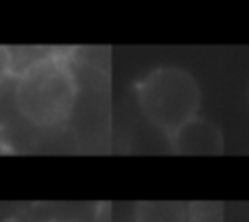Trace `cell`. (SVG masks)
I'll list each match as a JSON object with an SVG mask.
<instances>
[{
  "mask_svg": "<svg viewBox=\"0 0 249 222\" xmlns=\"http://www.w3.org/2000/svg\"><path fill=\"white\" fill-rule=\"evenodd\" d=\"M173 153L177 155H221L223 153V131L219 124L206 118H193L177 133L168 137Z\"/></svg>",
  "mask_w": 249,
  "mask_h": 222,
  "instance_id": "cell-3",
  "label": "cell"
},
{
  "mask_svg": "<svg viewBox=\"0 0 249 222\" xmlns=\"http://www.w3.org/2000/svg\"><path fill=\"white\" fill-rule=\"evenodd\" d=\"M44 222H68V220H44Z\"/></svg>",
  "mask_w": 249,
  "mask_h": 222,
  "instance_id": "cell-6",
  "label": "cell"
},
{
  "mask_svg": "<svg viewBox=\"0 0 249 222\" xmlns=\"http://www.w3.org/2000/svg\"><path fill=\"white\" fill-rule=\"evenodd\" d=\"M13 98L20 115L33 127H59L77 103V77L66 59L44 57L18 74Z\"/></svg>",
  "mask_w": 249,
  "mask_h": 222,
  "instance_id": "cell-1",
  "label": "cell"
},
{
  "mask_svg": "<svg viewBox=\"0 0 249 222\" xmlns=\"http://www.w3.org/2000/svg\"><path fill=\"white\" fill-rule=\"evenodd\" d=\"M140 111L155 128L171 137L186 122L197 118L201 90L190 72L173 65L155 68L136 85Z\"/></svg>",
  "mask_w": 249,
  "mask_h": 222,
  "instance_id": "cell-2",
  "label": "cell"
},
{
  "mask_svg": "<svg viewBox=\"0 0 249 222\" xmlns=\"http://www.w3.org/2000/svg\"><path fill=\"white\" fill-rule=\"evenodd\" d=\"M188 222H223V203L221 201L188 203Z\"/></svg>",
  "mask_w": 249,
  "mask_h": 222,
  "instance_id": "cell-5",
  "label": "cell"
},
{
  "mask_svg": "<svg viewBox=\"0 0 249 222\" xmlns=\"http://www.w3.org/2000/svg\"><path fill=\"white\" fill-rule=\"evenodd\" d=\"M136 222H188V205L184 203H140Z\"/></svg>",
  "mask_w": 249,
  "mask_h": 222,
  "instance_id": "cell-4",
  "label": "cell"
}]
</instances>
